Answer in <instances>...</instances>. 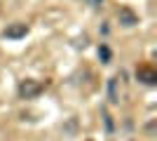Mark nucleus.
<instances>
[{"label":"nucleus","instance_id":"obj_2","mask_svg":"<svg viewBox=\"0 0 157 141\" xmlns=\"http://www.w3.org/2000/svg\"><path fill=\"white\" fill-rule=\"evenodd\" d=\"M117 19H120L122 26H136V24H138V17L131 12L129 7H122V10H120V12H117Z\"/></svg>","mask_w":157,"mask_h":141},{"label":"nucleus","instance_id":"obj_1","mask_svg":"<svg viewBox=\"0 0 157 141\" xmlns=\"http://www.w3.org/2000/svg\"><path fill=\"white\" fill-rule=\"evenodd\" d=\"M40 92H42V85H40L38 80H21L19 85V96L21 99H35V96H40Z\"/></svg>","mask_w":157,"mask_h":141},{"label":"nucleus","instance_id":"obj_3","mask_svg":"<svg viewBox=\"0 0 157 141\" xmlns=\"http://www.w3.org/2000/svg\"><path fill=\"white\" fill-rule=\"evenodd\" d=\"M28 33V26L26 24H12V26H7L5 28V38H24V35Z\"/></svg>","mask_w":157,"mask_h":141},{"label":"nucleus","instance_id":"obj_4","mask_svg":"<svg viewBox=\"0 0 157 141\" xmlns=\"http://www.w3.org/2000/svg\"><path fill=\"white\" fill-rule=\"evenodd\" d=\"M110 99L117 101V80H110Z\"/></svg>","mask_w":157,"mask_h":141}]
</instances>
